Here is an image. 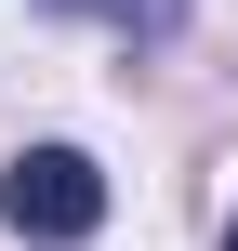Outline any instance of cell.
<instances>
[{"label": "cell", "instance_id": "obj_2", "mask_svg": "<svg viewBox=\"0 0 238 251\" xmlns=\"http://www.w3.org/2000/svg\"><path fill=\"white\" fill-rule=\"evenodd\" d=\"M66 13H119V26H172V0H66Z\"/></svg>", "mask_w": 238, "mask_h": 251}, {"label": "cell", "instance_id": "obj_3", "mask_svg": "<svg viewBox=\"0 0 238 251\" xmlns=\"http://www.w3.org/2000/svg\"><path fill=\"white\" fill-rule=\"evenodd\" d=\"M225 251H238V225H225Z\"/></svg>", "mask_w": 238, "mask_h": 251}, {"label": "cell", "instance_id": "obj_1", "mask_svg": "<svg viewBox=\"0 0 238 251\" xmlns=\"http://www.w3.org/2000/svg\"><path fill=\"white\" fill-rule=\"evenodd\" d=\"M0 225H13V238H93V225H106V172H93L79 146H26L13 185H0Z\"/></svg>", "mask_w": 238, "mask_h": 251}]
</instances>
